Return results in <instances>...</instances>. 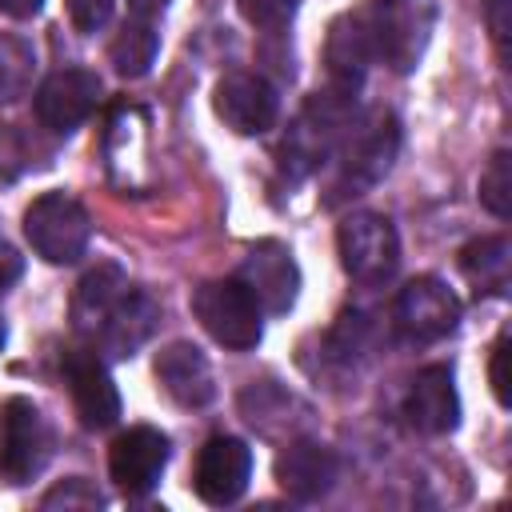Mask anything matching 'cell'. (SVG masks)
<instances>
[{
  "mask_svg": "<svg viewBox=\"0 0 512 512\" xmlns=\"http://www.w3.org/2000/svg\"><path fill=\"white\" fill-rule=\"evenodd\" d=\"M144 152H148V120L136 104H116L104 132V156L108 172L120 188L144 184Z\"/></svg>",
  "mask_w": 512,
  "mask_h": 512,
  "instance_id": "20",
  "label": "cell"
},
{
  "mask_svg": "<svg viewBox=\"0 0 512 512\" xmlns=\"http://www.w3.org/2000/svg\"><path fill=\"white\" fill-rule=\"evenodd\" d=\"M20 276H24V256H20L12 244L0 240V292H8Z\"/></svg>",
  "mask_w": 512,
  "mask_h": 512,
  "instance_id": "32",
  "label": "cell"
},
{
  "mask_svg": "<svg viewBox=\"0 0 512 512\" xmlns=\"http://www.w3.org/2000/svg\"><path fill=\"white\" fill-rule=\"evenodd\" d=\"M212 108L236 136H260L276 124L280 96L260 72H224L212 88Z\"/></svg>",
  "mask_w": 512,
  "mask_h": 512,
  "instance_id": "14",
  "label": "cell"
},
{
  "mask_svg": "<svg viewBox=\"0 0 512 512\" xmlns=\"http://www.w3.org/2000/svg\"><path fill=\"white\" fill-rule=\"evenodd\" d=\"M4 336H8V328H4V320H0V348H4Z\"/></svg>",
  "mask_w": 512,
  "mask_h": 512,
  "instance_id": "35",
  "label": "cell"
},
{
  "mask_svg": "<svg viewBox=\"0 0 512 512\" xmlns=\"http://www.w3.org/2000/svg\"><path fill=\"white\" fill-rule=\"evenodd\" d=\"M240 16L252 28L284 32L292 24V16H296V0H240Z\"/></svg>",
  "mask_w": 512,
  "mask_h": 512,
  "instance_id": "28",
  "label": "cell"
},
{
  "mask_svg": "<svg viewBox=\"0 0 512 512\" xmlns=\"http://www.w3.org/2000/svg\"><path fill=\"white\" fill-rule=\"evenodd\" d=\"M192 312H196L200 328L216 344H224L232 352H248L264 336V324H260L264 312H260V304L252 300V292L236 276H228V280H204L192 292Z\"/></svg>",
  "mask_w": 512,
  "mask_h": 512,
  "instance_id": "6",
  "label": "cell"
},
{
  "mask_svg": "<svg viewBox=\"0 0 512 512\" xmlns=\"http://www.w3.org/2000/svg\"><path fill=\"white\" fill-rule=\"evenodd\" d=\"M168 468V436L160 428L136 424L120 432L108 448V472L120 492L128 496H148Z\"/></svg>",
  "mask_w": 512,
  "mask_h": 512,
  "instance_id": "15",
  "label": "cell"
},
{
  "mask_svg": "<svg viewBox=\"0 0 512 512\" xmlns=\"http://www.w3.org/2000/svg\"><path fill=\"white\" fill-rule=\"evenodd\" d=\"M460 272L476 288V296H504L512 276V244L508 236H476L460 248Z\"/></svg>",
  "mask_w": 512,
  "mask_h": 512,
  "instance_id": "21",
  "label": "cell"
},
{
  "mask_svg": "<svg viewBox=\"0 0 512 512\" xmlns=\"http://www.w3.org/2000/svg\"><path fill=\"white\" fill-rule=\"evenodd\" d=\"M44 8V0H0V12L12 20H32Z\"/></svg>",
  "mask_w": 512,
  "mask_h": 512,
  "instance_id": "33",
  "label": "cell"
},
{
  "mask_svg": "<svg viewBox=\"0 0 512 512\" xmlns=\"http://www.w3.org/2000/svg\"><path fill=\"white\" fill-rule=\"evenodd\" d=\"M156 380L160 388L180 404V408H204L216 396L212 364L192 340H172L168 348L156 352Z\"/></svg>",
  "mask_w": 512,
  "mask_h": 512,
  "instance_id": "18",
  "label": "cell"
},
{
  "mask_svg": "<svg viewBox=\"0 0 512 512\" xmlns=\"http://www.w3.org/2000/svg\"><path fill=\"white\" fill-rule=\"evenodd\" d=\"M52 456V432L28 396H8L0 404V480L20 488L44 472Z\"/></svg>",
  "mask_w": 512,
  "mask_h": 512,
  "instance_id": "7",
  "label": "cell"
},
{
  "mask_svg": "<svg viewBox=\"0 0 512 512\" xmlns=\"http://www.w3.org/2000/svg\"><path fill=\"white\" fill-rule=\"evenodd\" d=\"M164 8H168V0H128V12H132V16H144V20L160 16Z\"/></svg>",
  "mask_w": 512,
  "mask_h": 512,
  "instance_id": "34",
  "label": "cell"
},
{
  "mask_svg": "<svg viewBox=\"0 0 512 512\" xmlns=\"http://www.w3.org/2000/svg\"><path fill=\"white\" fill-rule=\"evenodd\" d=\"M248 476H252V448L240 440V436H208L204 448L196 452V468H192V492L212 504V508H224V504H236L248 488Z\"/></svg>",
  "mask_w": 512,
  "mask_h": 512,
  "instance_id": "13",
  "label": "cell"
},
{
  "mask_svg": "<svg viewBox=\"0 0 512 512\" xmlns=\"http://www.w3.org/2000/svg\"><path fill=\"white\" fill-rule=\"evenodd\" d=\"M408 428L424 436H444L460 424V396H456V376L448 364H428L412 376L404 404H400Z\"/></svg>",
  "mask_w": 512,
  "mask_h": 512,
  "instance_id": "16",
  "label": "cell"
},
{
  "mask_svg": "<svg viewBox=\"0 0 512 512\" xmlns=\"http://www.w3.org/2000/svg\"><path fill=\"white\" fill-rule=\"evenodd\" d=\"M40 508H64V512L76 508V512H88V508H104V492L92 480H84V476H68L56 488L44 492Z\"/></svg>",
  "mask_w": 512,
  "mask_h": 512,
  "instance_id": "27",
  "label": "cell"
},
{
  "mask_svg": "<svg viewBox=\"0 0 512 512\" xmlns=\"http://www.w3.org/2000/svg\"><path fill=\"white\" fill-rule=\"evenodd\" d=\"M324 64H328V80L340 92H360L368 68L376 64V44H372V28H368V12H344L332 20L328 28V44H324Z\"/></svg>",
  "mask_w": 512,
  "mask_h": 512,
  "instance_id": "17",
  "label": "cell"
},
{
  "mask_svg": "<svg viewBox=\"0 0 512 512\" xmlns=\"http://www.w3.org/2000/svg\"><path fill=\"white\" fill-rule=\"evenodd\" d=\"M356 116V96L340 92V88H324L316 96L304 100V108L296 112V120L288 124L280 148H276V172L284 184H300L308 180L336 148V140L344 136V128Z\"/></svg>",
  "mask_w": 512,
  "mask_h": 512,
  "instance_id": "2",
  "label": "cell"
},
{
  "mask_svg": "<svg viewBox=\"0 0 512 512\" xmlns=\"http://www.w3.org/2000/svg\"><path fill=\"white\" fill-rule=\"evenodd\" d=\"M336 472H340L336 452L316 440H296L276 456V484L300 504L328 496L336 484Z\"/></svg>",
  "mask_w": 512,
  "mask_h": 512,
  "instance_id": "19",
  "label": "cell"
},
{
  "mask_svg": "<svg viewBox=\"0 0 512 512\" xmlns=\"http://www.w3.org/2000/svg\"><path fill=\"white\" fill-rule=\"evenodd\" d=\"M156 52H160V36H156L152 20H144V16H128L108 44V60L124 80H140L152 68Z\"/></svg>",
  "mask_w": 512,
  "mask_h": 512,
  "instance_id": "23",
  "label": "cell"
},
{
  "mask_svg": "<svg viewBox=\"0 0 512 512\" xmlns=\"http://www.w3.org/2000/svg\"><path fill=\"white\" fill-rule=\"evenodd\" d=\"M48 156H52V148L40 144L28 128H20V124H4L0 128V176L4 180H16L24 172L44 168Z\"/></svg>",
  "mask_w": 512,
  "mask_h": 512,
  "instance_id": "25",
  "label": "cell"
},
{
  "mask_svg": "<svg viewBox=\"0 0 512 512\" xmlns=\"http://www.w3.org/2000/svg\"><path fill=\"white\" fill-rule=\"evenodd\" d=\"M24 236L32 252L48 264H72L92 240V220L84 204L68 192H44L24 208Z\"/></svg>",
  "mask_w": 512,
  "mask_h": 512,
  "instance_id": "5",
  "label": "cell"
},
{
  "mask_svg": "<svg viewBox=\"0 0 512 512\" xmlns=\"http://www.w3.org/2000/svg\"><path fill=\"white\" fill-rule=\"evenodd\" d=\"M336 252L340 268L364 288L392 280L400 268V236L384 212H348L336 228Z\"/></svg>",
  "mask_w": 512,
  "mask_h": 512,
  "instance_id": "4",
  "label": "cell"
},
{
  "mask_svg": "<svg viewBox=\"0 0 512 512\" xmlns=\"http://www.w3.org/2000/svg\"><path fill=\"white\" fill-rule=\"evenodd\" d=\"M160 324V304L144 292V288H124L108 308L104 316L96 320V328L88 332V348H96L100 356H112V360H128L136 348H144L152 340Z\"/></svg>",
  "mask_w": 512,
  "mask_h": 512,
  "instance_id": "11",
  "label": "cell"
},
{
  "mask_svg": "<svg viewBox=\"0 0 512 512\" xmlns=\"http://www.w3.org/2000/svg\"><path fill=\"white\" fill-rule=\"evenodd\" d=\"M128 288V276L116 260H100L96 268H88L72 292V328L88 340V332L96 328V320L104 316V308Z\"/></svg>",
  "mask_w": 512,
  "mask_h": 512,
  "instance_id": "22",
  "label": "cell"
},
{
  "mask_svg": "<svg viewBox=\"0 0 512 512\" xmlns=\"http://www.w3.org/2000/svg\"><path fill=\"white\" fill-rule=\"evenodd\" d=\"M236 280L252 292V300L260 304V312L268 316H284L292 304H296V292H300V268H296V256L288 244L280 240H260L244 252L240 268H236Z\"/></svg>",
  "mask_w": 512,
  "mask_h": 512,
  "instance_id": "10",
  "label": "cell"
},
{
  "mask_svg": "<svg viewBox=\"0 0 512 512\" xmlns=\"http://www.w3.org/2000/svg\"><path fill=\"white\" fill-rule=\"evenodd\" d=\"M392 320L404 340L412 344H432L456 332L460 324V300L440 276H416L408 280L396 300H392Z\"/></svg>",
  "mask_w": 512,
  "mask_h": 512,
  "instance_id": "8",
  "label": "cell"
},
{
  "mask_svg": "<svg viewBox=\"0 0 512 512\" xmlns=\"http://www.w3.org/2000/svg\"><path fill=\"white\" fill-rule=\"evenodd\" d=\"M396 152H400V120L384 108L356 112L328 156V160H336V172L328 180L324 204L336 208V204H348L352 196H364L368 188H376L388 176Z\"/></svg>",
  "mask_w": 512,
  "mask_h": 512,
  "instance_id": "1",
  "label": "cell"
},
{
  "mask_svg": "<svg viewBox=\"0 0 512 512\" xmlns=\"http://www.w3.org/2000/svg\"><path fill=\"white\" fill-rule=\"evenodd\" d=\"M60 372H64V384L72 392V408L80 416L84 428L100 432V428H112L120 420V392L100 360L96 348H68L60 356Z\"/></svg>",
  "mask_w": 512,
  "mask_h": 512,
  "instance_id": "12",
  "label": "cell"
},
{
  "mask_svg": "<svg viewBox=\"0 0 512 512\" xmlns=\"http://www.w3.org/2000/svg\"><path fill=\"white\" fill-rule=\"evenodd\" d=\"M100 104V76L88 68H56L36 88V120L48 136H72Z\"/></svg>",
  "mask_w": 512,
  "mask_h": 512,
  "instance_id": "9",
  "label": "cell"
},
{
  "mask_svg": "<svg viewBox=\"0 0 512 512\" xmlns=\"http://www.w3.org/2000/svg\"><path fill=\"white\" fill-rule=\"evenodd\" d=\"M112 4H116V0H68V16H72L76 32L88 36V32H100V28L108 24Z\"/></svg>",
  "mask_w": 512,
  "mask_h": 512,
  "instance_id": "29",
  "label": "cell"
},
{
  "mask_svg": "<svg viewBox=\"0 0 512 512\" xmlns=\"http://www.w3.org/2000/svg\"><path fill=\"white\" fill-rule=\"evenodd\" d=\"M504 360H508V328H500V336L492 340V360H488V380H492V392L500 404H508V372H504Z\"/></svg>",
  "mask_w": 512,
  "mask_h": 512,
  "instance_id": "30",
  "label": "cell"
},
{
  "mask_svg": "<svg viewBox=\"0 0 512 512\" xmlns=\"http://www.w3.org/2000/svg\"><path fill=\"white\" fill-rule=\"evenodd\" d=\"M508 8H512V0H484V20H488V32H492L500 56H508V32H512Z\"/></svg>",
  "mask_w": 512,
  "mask_h": 512,
  "instance_id": "31",
  "label": "cell"
},
{
  "mask_svg": "<svg viewBox=\"0 0 512 512\" xmlns=\"http://www.w3.org/2000/svg\"><path fill=\"white\" fill-rule=\"evenodd\" d=\"M480 204L500 220L512 212V156H508V148L492 152L488 168L480 172Z\"/></svg>",
  "mask_w": 512,
  "mask_h": 512,
  "instance_id": "26",
  "label": "cell"
},
{
  "mask_svg": "<svg viewBox=\"0 0 512 512\" xmlns=\"http://www.w3.org/2000/svg\"><path fill=\"white\" fill-rule=\"evenodd\" d=\"M32 76H36V48L16 32H0V104L20 100L32 88Z\"/></svg>",
  "mask_w": 512,
  "mask_h": 512,
  "instance_id": "24",
  "label": "cell"
},
{
  "mask_svg": "<svg viewBox=\"0 0 512 512\" xmlns=\"http://www.w3.org/2000/svg\"><path fill=\"white\" fill-rule=\"evenodd\" d=\"M368 28L376 60L392 72H412L424 60V48L436 28V0H368Z\"/></svg>",
  "mask_w": 512,
  "mask_h": 512,
  "instance_id": "3",
  "label": "cell"
}]
</instances>
